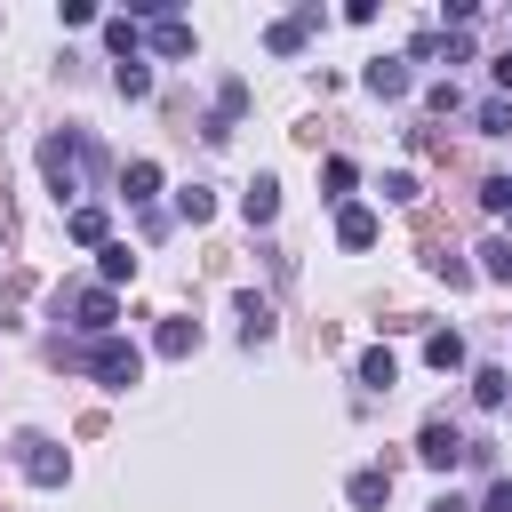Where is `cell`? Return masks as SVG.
Returning <instances> with one entry per match:
<instances>
[{"instance_id": "cell-1", "label": "cell", "mask_w": 512, "mask_h": 512, "mask_svg": "<svg viewBox=\"0 0 512 512\" xmlns=\"http://www.w3.org/2000/svg\"><path fill=\"white\" fill-rule=\"evenodd\" d=\"M40 176H48V192H56V200H72L88 176H104V144H96L88 128H64V136H48V144H40Z\"/></svg>"}, {"instance_id": "cell-2", "label": "cell", "mask_w": 512, "mask_h": 512, "mask_svg": "<svg viewBox=\"0 0 512 512\" xmlns=\"http://www.w3.org/2000/svg\"><path fill=\"white\" fill-rule=\"evenodd\" d=\"M72 360H80V368H88L96 384H112V392H128V384L144 376V352H136L128 336H96V344H80Z\"/></svg>"}, {"instance_id": "cell-3", "label": "cell", "mask_w": 512, "mask_h": 512, "mask_svg": "<svg viewBox=\"0 0 512 512\" xmlns=\"http://www.w3.org/2000/svg\"><path fill=\"white\" fill-rule=\"evenodd\" d=\"M16 464H24L32 488H64V480H72V464H64V448H56L48 432H24V440H16Z\"/></svg>"}, {"instance_id": "cell-4", "label": "cell", "mask_w": 512, "mask_h": 512, "mask_svg": "<svg viewBox=\"0 0 512 512\" xmlns=\"http://www.w3.org/2000/svg\"><path fill=\"white\" fill-rule=\"evenodd\" d=\"M112 312H120V304H112V288H80V296H72V328H80L88 344H96V336H112Z\"/></svg>"}, {"instance_id": "cell-5", "label": "cell", "mask_w": 512, "mask_h": 512, "mask_svg": "<svg viewBox=\"0 0 512 512\" xmlns=\"http://www.w3.org/2000/svg\"><path fill=\"white\" fill-rule=\"evenodd\" d=\"M416 456H424V464H432V472H448V464H456V456H464V432H456V424H448V416H432V424H424V432H416Z\"/></svg>"}, {"instance_id": "cell-6", "label": "cell", "mask_w": 512, "mask_h": 512, "mask_svg": "<svg viewBox=\"0 0 512 512\" xmlns=\"http://www.w3.org/2000/svg\"><path fill=\"white\" fill-rule=\"evenodd\" d=\"M376 232H384V224H376V208H360V200H344V208H336V240H344V248H376Z\"/></svg>"}, {"instance_id": "cell-7", "label": "cell", "mask_w": 512, "mask_h": 512, "mask_svg": "<svg viewBox=\"0 0 512 512\" xmlns=\"http://www.w3.org/2000/svg\"><path fill=\"white\" fill-rule=\"evenodd\" d=\"M312 24H320V8H296V16H288V24H272V32H264V48H272V56H296V48H304V32H312Z\"/></svg>"}, {"instance_id": "cell-8", "label": "cell", "mask_w": 512, "mask_h": 512, "mask_svg": "<svg viewBox=\"0 0 512 512\" xmlns=\"http://www.w3.org/2000/svg\"><path fill=\"white\" fill-rule=\"evenodd\" d=\"M360 80H368V96H408V64H400V56H376Z\"/></svg>"}, {"instance_id": "cell-9", "label": "cell", "mask_w": 512, "mask_h": 512, "mask_svg": "<svg viewBox=\"0 0 512 512\" xmlns=\"http://www.w3.org/2000/svg\"><path fill=\"white\" fill-rule=\"evenodd\" d=\"M240 216H248V224H272V216H280V184H272V176H256V184L240 192Z\"/></svg>"}, {"instance_id": "cell-10", "label": "cell", "mask_w": 512, "mask_h": 512, "mask_svg": "<svg viewBox=\"0 0 512 512\" xmlns=\"http://www.w3.org/2000/svg\"><path fill=\"white\" fill-rule=\"evenodd\" d=\"M344 496H352L360 512H376V504H392V472H376V464H368V472H352V488H344Z\"/></svg>"}, {"instance_id": "cell-11", "label": "cell", "mask_w": 512, "mask_h": 512, "mask_svg": "<svg viewBox=\"0 0 512 512\" xmlns=\"http://www.w3.org/2000/svg\"><path fill=\"white\" fill-rule=\"evenodd\" d=\"M152 48L160 56H192V24L184 16H152Z\"/></svg>"}, {"instance_id": "cell-12", "label": "cell", "mask_w": 512, "mask_h": 512, "mask_svg": "<svg viewBox=\"0 0 512 512\" xmlns=\"http://www.w3.org/2000/svg\"><path fill=\"white\" fill-rule=\"evenodd\" d=\"M96 280H104V288H120V280H136V248H128V240H112V248L96 256Z\"/></svg>"}, {"instance_id": "cell-13", "label": "cell", "mask_w": 512, "mask_h": 512, "mask_svg": "<svg viewBox=\"0 0 512 512\" xmlns=\"http://www.w3.org/2000/svg\"><path fill=\"white\" fill-rule=\"evenodd\" d=\"M424 360H432L440 376H448V368H464V336H456V328H432V336H424Z\"/></svg>"}, {"instance_id": "cell-14", "label": "cell", "mask_w": 512, "mask_h": 512, "mask_svg": "<svg viewBox=\"0 0 512 512\" xmlns=\"http://www.w3.org/2000/svg\"><path fill=\"white\" fill-rule=\"evenodd\" d=\"M240 336L248 344H272V304L264 296H240Z\"/></svg>"}, {"instance_id": "cell-15", "label": "cell", "mask_w": 512, "mask_h": 512, "mask_svg": "<svg viewBox=\"0 0 512 512\" xmlns=\"http://www.w3.org/2000/svg\"><path fill=\"white\" fill-rule=\"evenodd\" d=\"M392 376H400V360H392L384 344H376V352H360V384H368V392H392Z\"/></svg>"}, {"instance_id": "cell-16", "label": "cell", "mask_w": 512, "mask_h": 512, "mask_svg": "<svg viewBox=\"0 0 512 512\" xmlns=\"http://www.w3.org/2000/svg\"><path fill=\"white\" fill-rule=\"evenodd\" d=\"M120 184H128V200H136V208H152V192H160V168H152V160H128V176H120Z\"/></svg>"}, {"instance_id": "cell-17", "label": "cell", "mask_w": 512, "mask_h": 512, "mask_svg": "<svg viewBox=\"0 0 512 512\" xmlns=\"http://www.w3.org/2000/svg\"><path fill=\"white\" fill-rule=\"evenodd\" d=\"M112 88H120V96H152V72H144V56L112 64Z\"/></svg>"}, {"instance_id": "cell-18", "label": "cell", "mask_w": 512, "mask_h": 512, "mask_svg": "<svg viewBox=\"0 0 512 512\" xmlns=\"http://www.w3.org/2000/svg\"><path fill=\"white\" fill-rule=\"evenodd\" d=\"M472 120H480V136H512V96H488Z\"/></svg>"}, {"instance_id": "cell-19", "label": "cell", "mask_w": 512, "mask_h": 512, "mask_svg": "<svg viewBox=\"0 0 512 512\" xmlns=\"http://www.w3.org/2000/svg\"><path fill=\"white\" fill-rule=\"evenodd\" d=\"M176 216H184V224H208V216H216L208 184H184V192H176Z\"/></svg>"}, {"instance_id": "cell-20", "label": "cell", "mask_w": 512, "mask_h": 512, "mask_svg": "<svg viewBox=\"0 0 512 512\" xmlns=\"http://www.w3.org/2000/svg\"><path fill=\"white\" fill-rule=\"evenodd\" d=\"M192 344H200V328H192V320H160V352H168V360H184Z\"/></svg>"}, {"instance_id": "cell-21", "label": "cell", "mask_w": 512, "mask_h": 512, "mask_svg": "<svg viewBox=\"0 0 512 512\" xmlns=\"http://www.w3.org/2000/svg\"><path fill=\"white\" fill-rule=\"evenodd\" d=\"M504 392H512V376H504V368H480V376H472V400H480V408H496Z\"/></svg>"}, {"instance_id": "cell-22", "label": "cell", "mask_w": 512, "mask_h": 512, "mask_svg": "<svg viewBox=\"0 0 512 512\" xmlns=\"http://www.w3.org/2000/svg\"><path fill=\"white\" fill-rule=\"evenodd\" d=\"M480 272H488V280H512V240H504V232L480 248Z\"/></svg>"}, {"instance_id": "cell-23", "label": "cell", "mask_w": 512, "mask_h": 512, "mask_svg": "<svg viewBox=\"0 0 512 512\" xmlns=\"http://www.w3.org/2000/svg\"><path fill=\"white\" fill-rule=\"evenodd\" d=\"M64 232H72V240H104V208H72Z\"/></svg>"}, {"instance_id": "cell-24", "label": "cell", "mask_w": 512, "mask_h": 512, "mask_svg": "<svg viewBox=\"0 0 512 512\" xmlns=\"http://www.w3.org/2000/svg\"><path fill=\"white\" fill-rule=\"evenodd\" d=\"M320 184H328V200H344V192H352V160H328V168H320Z\"/></svg>"}, {"instance_id": "cell-25", "label": "cell", "mask_w": 512, "mask_h": 512, "mask_svg": "<svg viewBox=\"0 0 512 512\" xmlns=\"http://www.w3.org/2000/svg\"><path fill=\"white\" fill-rule=\"evenodd\" d=\"M480 208H496V216H504V208H512V176H488V184H480Z\"/></svg>"}, {"instance_id": "cell-26", "label": "cell", "mask_w": 512, "mask_h": 512, "mask_svg": "<svg viewBox=\"0 0 512 512\" xmlns=\"http://www.w3.org/2000/svg\"><path fill=\"white\" fill-rule=\"evenodd\" d=\"M480 512H512V480H496V488L480 496Z\"/></svg>"}, {"instance_id": "cell-27", "label": "cell", "mask_w": 512, "mask_h": 512, "mask_svg": "<svg viewBox=\"0 0 512 512\" xmlns=\"http://www.w3.org/2000/svg\"><path fill=\"white\" fill-rule=\"evenodd\" d=\"M496 88H504V96H512V48H504V56H496Z\"/></svg>"}, {"instance_id": "cell-28", "label": "cell", "mask_w": 512, "mask_h": 512, "mask_svg": "<svg viewBox=\"0 0 512 512\" xmlns=\"http://www.w3.org/2000/svg\"><path fill=\"white\" fill-rule=\"evenodd\" d=\"M432 512H472V504L464 496H432Z\"/></svg>"}, {"instance_id": "cell-29", "label": "cell", "mask_w": 512, "mask_h": 512, "mask_svg": "<svg viewBox=\"0 0 512 512\" xmlns=\"http://www.w3.org/2000/svg\"><path fill=\"white\" fill-rule=\"evenodd\" d=\"M504 224H512V208H504ZM504 240H512V232H504Z\"/></svg>"}]
</instances>
